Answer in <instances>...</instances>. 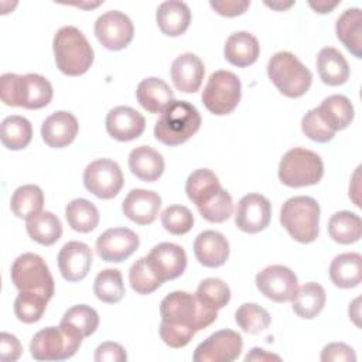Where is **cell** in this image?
<instances>
[{"instance_id":"cell-1","label":"cell","mask_w":362,"mask_h":362,"mask_svg":"<svg viewBox=\"0 0 362 362\" xmlns=\"http://www.w3.org/2000/svg\"><path fill=\"white\" fill-rule=\"evenodd\" d=\"M52 95L51 82L38 74H3L0 78V98L7 106L41 109L51 102Z\"/></svg>"},{"instance_id":"cell-2","label":"cell","mask_w":362,"mask_h":362,"mask_svg":"<svg viewBox=\"0 0 362 362\" xmlns=\"http://www.w3.org/2000/svg\"><path fill=\"white\" fill-rule=\"evenodd\" d=\"M57 68L68 76L88 72L93 62V48L81 30L74 25L61 27L52 41Z\"/></svg>"},{"instance_id":"cell-3","label":"cell","mask_w":362,"mask_h":362,"mask_svg":"<svg viewBox=\"0 0 362 362\" xmlns=\"http://www.w3.org/2000/svg\"><path fill=\"white\" fill-rule=\"evenodd\" d=\"M201 127L198 109L187 100H173L154 124L156 139L165 146H178L189 140Z\"/></svg>"},{"instance_id":"cell-4","label":"cell","mask_w":362,"mask_h":362,"mask_svg":"<svg viewBox=\"0 0 362 362\" xmlns=\"http://www.w3.org/2000/svg\"><path fill=\"white\" fill-rule=\"evenodd\" d=\"M320 205L305 195L288 198L280 211V223L300 243H311L320 232Z\"/></svg>"},{"instance_id":"cell-5","label":"cell","mask_w":362,"mask_h":362,"mask_svg":"<svg viewBox=\"0 0 362 362\" xmlns=\"http://www.w3.org/2000/svg\"><path fill=\"white\" fill-rule=\"evenodd\" d=\"M161 321L201 331L218 317V311L204 307L195 296L187 291H173L160 303Z\"/></svg>"},{"instance_id":"cell-6","label":"cell","mask_w":362,"mask_h":362,"mask_svg":"<svg viewBox=\"0 0 362 362\" xmlns=\"http://www.w3.org/2000/svg\"><path fill=\"white\" fill-rule=\"evenodd\" d=\"M267 75L287 98H300L311 86V71L291 52L279 51L267 62Z\"/></svg>"},{"instance_id":"cell-7","label":"cell","mask_w":362,"mask_h":362,"mask_svg":"<svg viewBox=\"0 0 362 362\" xmlns=\"http://www.w3.org/2000/svg\"><path fill=\"white\" fill-rule=\"evenodd\" d=\"M83 337L68 324L40 329L30 342L31 356L37 361H65L72 358Z\"/></svg>"},{"instance_id":"cell-8","label":"cell","mask_w":362,"mask_h":362,"mask_svg":"<svg viewBox=\"0 0 362 362\" xmlns=\"http://www.w3.org/2000/svg\"><path fill=\"white\" fill-rule=\"evenodd\" d=\"M277 174L279 180L291 188L315 185L324 175V164L317 153L294 147L281 157Z\"/></svg>"},{"instance_id":"cell-9","label":"cell","mask_w":362,"mask_h":362,"mask_svg":"<svg viewBox=\"0 0 362 362\" xmlns=\"http://www.w3.org/2000/svg\"><path fill=\"white\" fill-rule=\"evenodd\" d=\"M11 281L18 291L38 293L48 300L54 296V279L44 262L35 253H23L11 264Z\"/></svg>"},{"instance_id":"cell-10","label":"cell","mask_w":362,"mask_h":362,"mask_svg":"<svg viewBox=\"0 0 362 362\" xmlns=\"http://www.w3.org/2000/svg\"><path fill=\"white\" fill-rule=\"evenodd\" d=\"M242 85L240 79L230 71L219 69L211 74L204 90V106L216 116L232 113L240 102Z\"/></svg>"},{"instance_id":"cell-11","label":"cell","mask_w":362,"mask_h":362,"mask_svg":"<svg viewBox=\"0 0 362 362\" xmlns=\"http://www.w3.org/2000/svg\"><path fill=\"white\" fill-rule=\"evenodd\" d=\"M123 182L124 178L119 164L109 158L93 160L83 171L85 188L100 199L115 198L120 192Z\"/></svg>"},{"instance_id":"cell-12","label":"cell","mask_w":362,"mask_h":362,"mask_svg":"<svg viewBox=\"0 0 362 362\" xmlns=\"http://www.w3.org/2000/svg\"><path fill=\"white\" fill-rule=\"evenodd\" d=\"M243 348L240 334L233 329H219L201 342L192 355L194 362H232Z\"/></svg>"},{"instance_id":"cell-13","label":"cell","mask_w":362,"mask_h":362,"mask_svg":"<svg viewBox=\"0 0 362 362\" xmlns=\"http://www.w3.org/2000/svg\"><path fill=\"white\" fill-rule=\"evenodd\" d=\"M93 30L98 41L110 51L126 48L134 35L132 20L119 10H110L99 16Z\"/></svg>"},{"instance_id":"cell-14","label":"cell","mask_w":362,"mask_h":362,"mask_svg":"<svg viewBox=\"0 0 362 362\" xmlns=\"http://www.w3.org/2000/svg\"><path fill=\"white\" fill-rule=\"evenodd\" d=\"M257 290L272 301L284 303L291 300L298 288L296 273L281 264L264 267L256 274Z\"/></svg>"},{"instance_id":"cell-15","label":"cell","mask_w":362,"mask_h":362,"mask_svg":"<svg viewBox=\"0 0 362 362\" xmlns=\"http://www.w3.org/2000/svg\"><path fill=\"white\" fill-rule=\"evenodd\" d=\"M139 236L129 228H110L96 239V253L105 262L120 263L139 247Z\"/></svg>"},{"instance_id":"cell-16","label":"cell","mask_w":362,"mask_h":362,"mask_svg":"<svg viewBox=\"0 0 362 362\" xmlns=\"http://www.w3.org/2000/svg\"><path fill=\"white\" fill-rule=\"evenodd\" d=\"M272 218V204L260 194H247L240 198L235 212L238 229L246 233H257L266 229Z\"/></svg>"},{"instance_id":"cell-17","label":"cell","mask_w":362,"mask_h":362,"mask_svg":"<svg viewBox=\"0 0 362 362\" xmlns=\"http://www.w3.org/2000/svg\"><path fill=\"white\" fill-rule=\"evenodd\" d=\"M156 276L164 283L180 277L187 267V253L175 243L161 242L146 256Z\"/></svg>"},{"instance_id":"cell-18","label":"cell","mask_w":362,"mask_h":362,"mask_svg":"<svg viewBox=\"0 0 362 362\" xmlns=\"http://www.w3.org/2000/svg\"><path fill=\"white\" fill-rule=\"evenodd\" d=\"M57 260L59 272L66 281H81L90 270L92 250L83 242L71 240L61 247Z\"/></svg>"},{"instance_id":"cell-19","label":"cell","mask_w":362,"mask_h":362,"mask_svg":"<svg viewBox=\"0 0 362 362\" xmlns=\"http://www.w3.org/2000/svg\"><path fill=\"white\" fill-rule=\"evenodd\" d=\"M146 120L141 113L130 106H116L106 116V130L119 141H130L143 134Z\"/></svg>"},{"instance_id":"cell-20","label":"cell","mask_w":362,"mask_h":362,"mask_svg":"<svg viewBox=\"0 0 362 362\" xmlns=\"http://www.w3.org/2000/svg\"><path fill=\"white\" fill-rule=\"evenodd\" d=\"M161 208V198L157 192L136 188L132 189L122 204V211L124 216L137 225L153 223Z\"/></svg>"},{"instance_id":"cell-21","label":"cell","mask_w":362,"mask_h":362,"mask_svg":"<svg viewBox=\"0 0 362 362\" xmlns=\"http://www.w3.org/2000/svg\"><path fill=\"white\" fill-rule=\"evenodd\" d=\"M79 130L76 117L65 110H58L49 115L41 126V137L44 143L52 148L69 146Z\"/></svg>"},{"instance_id":"cell-22","label":"cell","mask_w":362,"mask_h":362,"mask_svg":"<svg viewBox=\"0 0 362 362\" xmlns=\"http://www.w3.org/2000/svg\"><path fill=\"white\" fill-rule=\"evenodd\" d=\"M205 66L199 57L192 52L178 55L171 64V79L174 86L184 93H195L202 83Z\"/></svg>"},{"instance_id":"cell-23","label":"cell","mask_w":362,"mask_h":362,"mask_svg":"<svg viewBox=\"0 0 362 362\" xmlns=\"http://www.w3.org/2000/svg\"><path fill=\"white\" fill-rule=\"evenodd\" d=\"M194 255L205 267H219L229 257V242L216 230H204L194 240Z\"/></svg>"},{"instance_id":"cell-24","label":"cell","mask_w":362,"mask_h":362,"mask_svg":"<svg viewBox=\"0 0 362 362\" xmlns=\"http://www.w3.org/2000/svg\"><path fill=\"white\" fill-rule=\"evenodd\" d=\"M260 54L257 38L247 31H236L230 34L223 47L225 59L239 68L255 64Z\"/></svg>"},{"instance_id":"cell-25","label":"cell","mask_w":362,"mask_h":362,"mask_svg":"<svg viewBox=\"0 0 362 362\" xmlns=\"http://www.w3.org/2000/svg\"><path fill=\"white\" fill-rule=\"evenodd\" d=\"M156 21L163 34L168 37H178L189 27L191 10L184 1L168 0L158 6Z\"/></svg>"},{"instance_id":"cell-26","label":"cell","mask_w":362,"mask_h":362,"mask_svg":"<svg viewBox=\"0 0 362 362\" xmlns=\"http://www.w3.org/2000/svg\"><path fill=\"white\" fill-rule=\"evenodd\" d=\"M136 98L140 106L147 112L161 113L174 100V93L167 82L151 76L137 85Z\"/></svg>"},{"instance_id":"cell-27","label":"cell","mask_w":362,"mask_h":362,"mask_svg":"<svg viewBox=\"0 0 362 362\" xmlns=\"http://www.w3.org/2000/svg\"><path fill=\"white\" fill-rule=\"evenodd\" d=\"M129 168L139 180L153 182L164 173V158L157 150L139 146L129 154Z\"/></svg>"},{"instance_id":"cell-28","label":"cell","mask_w":362,"mask_h":362,"mask_svg":"<svg viewBox=\"0 0 362 362\" xmlns=\"http://www.w3.org/2000/svg\"><path fill=\"white\" fill-rule=\"evenodd\" d=\"M335 33L344 47L358 59L362 58V14L356 7L346 8L337 20Z\"/></svg>"},{"instance_id":"cell-29","label":"cell","mask_w":362,"mask_h":362,"mask_svg":"<svg viewBox=\"0 0 362 362\" xmlns=\"http://www.w3.org/2000/svg\"><path fill=\"white\" fill-rule=\"evenodd\" d=\"M317 69L321 81L329 86H339L349 78L348 61L334 47H325L318 52Z\"/></svg>"},{"instance_id":"cell-30","label":"cell","mask_w":362,"mask_h":362,"mask_svg":"<svg viewBox=\"0 0 362 362\" xmlns=\"http://www.w3.org/2000/svg\"><path fill=\"white\" fill-rule=\"evenodd\" d=\"M201 216L212 223H222L233 214V201L230 194L221 185L212 188L195 204Z\"/></svg>"},{"instance_id":"cell-31","label":"cell","mask_w":362,"mask_h":362,"mask_svg":"<svg viewBox=\"0 0 362 362\" xmlns=\"http://www.w3.org/2000/svg\"><path fill=\"white\" fill-rule=\"evenodd\" d=\"M329 279L339 288L359 286L362 279V257L359 253H341L329 264Z\"/></svg>"},{"instance_id":"cell-32","label":"cell","mask_w":362,"mask_h":362,"mask_svg":"<svg viewBox=\"0 0 362 362\" xmlns=\"http://www.w3.org/2000/svg\"><path fill=\"white\" fill-rule=\"evenodd\" d=\"M325 300L327 294L324 287L315 281H310L297 288L290 301L293 311L298 317L304 320H313L322 311Z\"/></svg>"},{"instance_id":"cell-33","label":"cell","mask_w":362,"mask_h":362,"mask_svg":"<svg viewBox=\"0 0 362 362\" xmlns=\"http://www.w3.org/2000/svg\"><path fill=\"white\" fill-rule=\"evenodd\" d=\"M318 112L328 127L334 132L346 129L354 120V106L344 95H331L318 106Z\"/></svg>"},{"instance_id":"cell-34","label":"cell","mask_w":362,"mask_h":362,"mask_svg":"<svg viewBox=\"0 0 362 362\" xmlns=\"http://www.w3.org/2000/svg\"><path fill=\"white\" fill-rule=\"evenodd\" d=\"M44 194L38 185L25 184L18 187L10 199L11 212L20 219H31L42 212Z\"/></svg>"},{"instance_id":"cell-35","label":"cell","mask_w":362,"mask_h":362,"mask_svg":"<svg viewBox=\"0 0 362 362\" xmlns=\"http://www.w3.org/2000/svg\"><path fill=\"white\" fill-rule=\"evenodd\" d=\"M328 233L337 243H355L362 235V221L359 215L351 211L335 212L328 221Z\"/></svg>"},{"instance_id":"cell-36","label":"cell","mask_w":362,"mask_h":362,"mask_svg":"<svg viewBox=\"0 0 362 362\" xmlns=\"http://www.w3.org/2000/svg\"><path fill=\"white\" fill-rule=\"evenodd\" d=\"M28 236L44 246L54 245L62 235V223L57 215L49 211H42L37 216L27 221Z\"/></svg>"},{"instance_id":"cell-37","label":"cell","mask_w":362,"mask_h":362,"mask_svg":"<svg viewBox=\"0 0 362 362\" xmlns=\"http://www.w3.org/2000/svg\"><path fill=\"white\" fill-rule=\"evenodd\" d=\"M31 137H33V126L25 117L18 115H11L1 122L0 139L6 148L23 150L30 144Z\"/></svg>"},{"instance_id":"cell-38","label":"cell","mask_w":362,"mask_h":362,"mask_svg":"<svg viewBox=\"0 0 362 362\" xmlns=\"http://www.w3.org/2000/svg\"><path fill=\"white\" fill-rule=\"evenodd\" d=\"M65 218L74 230L89 233L99 223V211L90 201L85 198H75L66 205Z\"/></svg>"},{"instance_id":"cell-39","label":"cell","mask_w":362,"mask_h":362,"mask_svg":"<svg viewBox=\"0 0 362 362\" xmlns=\"http://www.w3.org/2000/svg\"><path fill=\"white\" fill-rule=\"evenodd\" d=\"M93 293L102 303H119L126 294L122 273L117 269H105L99 272L95 277Z\"/></svg>"},{"instance_id":"cell-40","label":"cell","mask_w":362,"mask_h":362,"mask_svg":"<svg viewBox=\"0 0 362 362\" xmlns=\"http://www.w3.org/2000/svg\"><path fill=\"white\" fill-rule=\"evenodd\" d=\"M195 297L208 310L218 311L229 303L230 288L221 279L208 277L199 283L195 291Z\"/></svg>"},{"instance_id":"cell-41","label":"cell","mask_w":362,"mask_h":362,"mask_svg":"<svg viewBox=\"0 0 362 362\" xmlns=\"http://www.w3.org/2000/svg\"><path fill=\"white\" fill-rule=\"evenodd\" d=\"M238 327L247 334H259L270 325V314L256 303H245L235 311Z\"/></svg>"},{"instance_id":"cell-42","label":"cell","mask_w":362,"mask_h":362,"mask_svg":"<svg viewBox=\"0 0 362 362\" xmlns=\"http://www.w3.org/2000/svg\"><path fill=\"white\" fill-rule=\"evenodd\" d=\"M48 301L47 297L38 293L20 291L14 300V314L25 324L37 322L44 315Z\"/></svg>"},{"instance_id":"cell-43","label":"cell","mask_w":362,"mask_h":362,"mask_svg":"<svg viewBox=\"0 0 362 362\" xmlns=\"http://www.w3.org/2000/svg\"><path fill=\"white\" fill-rule=\"evenodd\" d=\"M61 322L75 328L85 338L98 329L99 315L92 307L86 304H78L65 311Z\"/></svg>"},{"instance_id":"cell-44","label":"cell","mask_w":362,"mask_h":362,"mask_svg":"<svg viewBox=\"0 0 362 362\" xmlns=\"http://www.w3.org/2000/svg\"><path fill=\"white\" fill-rule=\"evenodd\" d=\"M129 281L137 294H150L163 284L150 267L147 257H140L130 266Z\"/></svg>"},{"instance_id":"cell-45","label":"cell","mask_w":362,"mask_h":362,"mask_svg":"<svg viewBox=\"0 0 362 362\" xmlns=\"http://www.w3.org/2000/svg\"><path fill=\"white\" fill-rule=\"evenodd\" d=\"M161 223L173 235H185L192 229L194 215L184 205H170L161 214Z\"/></svg>"},{"instance_id":"cell-46","label":"cell","mask_w":362,"mask_h":362,"mask_svg":"<svg viewBox=\"0 0 362 362\" xmlns=\"http://www.w3.org/2000/svg\"><path fill=\"white\" fill-rule=\"evenodd\" d=\"M218 185L221 184L214 171L209 168H198L188 175L185 182V192L189 201L197 204L202 195Z\"/></svg>"},{"instance_id":"cell-47","label":"cell","mask_w":362,"mask_h":362,"mask_svg":"<svg viewBox=\"0 0 362 362\" xmlns=\"http://www.w3.org/2000/svg\"><path fill=\"white\" fill-rule=\"evenodd\" d=\"M301 130L310 140L317 143H327L335 136V132L322 120L318 107H313L304 115L301 119Z\"/></svg>"},{"instance_id":"cell-48","label":"cell","mask_w":362,"mask_h":362,"mask_svg":"<svg viewBox=\"0 0 362 362\" xmlns=\"http://www.w3.org/2000/svg\"><path fill=\"white\" fill-rule=\"evenodd\" d=\"M195 332L197 331L192 328L170 324L165 321H161L160 324V337L163 342L175 349L188 345L189 341L194 338Z\"/></svg>"},{"instance_id":"cell-49","label":"cell","mask_w":362,"mask_h":362,"mask_svg":"<svg viewBox=\"0 0 362 362\" xmlns=\"http://www.w3.org/2000/svg\"><path fill=\"white\" fill-rule=\"evenodd\" d=\"M321 361L322 362H355L356 355L354 348L344 342H331L325 345L321 351Z\"/></svg>"},{"instance_id":"cell-50","label":"cell","mask_w":362,"mask_h":362,"mask_svg":"<svg viewBox=\"0 0 362 362\" xmlns=\"http://www.w3.org/2000/svg\"><path fill=\"white\" fill-rule=\"evenodd\" d=\"M126 359V351L117 342H102L95 351L96 362H124Z\"/></svg>"},{"instance_id":"cell-51","label":"cell","mask_w":362,"mask_h":362,"mask_svg":"<svg viewBox=\"0 0 362 362\" xmlns=\"http://www.w3.org/2000/svg\"><path fill=\"white\" fill-rule=\"evenodd\" d=\"M23 346L16 335L8 332L0 334V359L3 362H14L21 356Z\"/></svg>"},{"instance_id":"cell-52","label":"cell","mask_w":362,"mask_h":362,"mask_svg":"<svg viewBox=\"0 0 362 362\" xmlns=\"http://www.w3.org/2000/svg\"><path fill=\"white\" fill-rule=\"evenodd\" d=\"M209 6L221 16L223 17H236L243 14L249 6L250 1L247 0H212L209 1Z\"/></svg>"},{"instance_id":"cell-53","label":"cell","mask_w":362,"mask_h":362,"mask_svg":"<svg viewBox=\"0 0 362 362\" xmlns=\"http://www.w3.org/2000/svg\"><path fill=\"white\" fill-rule=\"evenodd\" d=\"M280 361L281 358L279 355H274V354H269L267 351L262 349V348H253L246 356H245V362H249V361H260V362H266V361Z\"/></svg>"},{"instance_id":"cell-54","label":"cell","mask_w":362,"mask_h":362,"mask_svg":"<svg viewBox=\"0 0 362 362\" xmlns=\"http://www.w3.org/2000/svg\"><path fill=\"white\" fill-rule=\"evenodd\" d=\"M310 7L320 14H325V13H331L338 4L339 1H325V0H320V1H310L308 3Z\"/></svg>"},{"instance_id":"cell-55","label":"cell","mask_w":362,"mask_h":362,"mask_svg":"<svg viewBox=\"0 0 362 362\" xmlns=\"http://www.w3.org/2000/svg\"><path fill=\"white\" fill-rule=\"evenodd\" d=\"M359 298H355V301H354V308H355V311H352V310H349V317L354 320V322L356 324V325H359V321H358V318H359Z\"/></svg>"},{"instance_id":"cell-56","label":"cell","mask_w":362,"mask_h":362,"mask_svg":"<svg viewBox=\"0 0 362 362\" xmlns=\"http://www.w3.org/2000/svg\"><path fill=\"white\" fill-rule=\"evenodd\" d=\"M267 7H272L274 10H284V8H288L294 4V1H288V3H264Z\"/></svg>"}]
</instances>
